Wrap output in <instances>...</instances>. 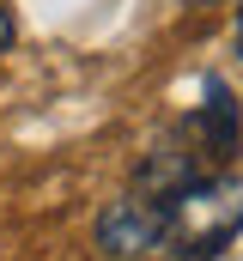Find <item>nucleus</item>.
Instances as JSON below:
<instances>
[{"mask_svg":"<svg viewBox=\"0 0 243 261\" xmlns=\"http://www.w3.org/2000/svg\"><path fill=\"white\" fill-rule=\"evenodd\" d=\"M171 237V225H164V200H152V195H121L110 200L104 213H98V249L104 255H116V261H140V255H152L158 243Z\"/></svg>","mask_w":243,"mask_h":261,"instance_id":"nucleus-2","label":"nucleus"},{"mask_svg":"<svg viewBox=\"0 0 243 261\" xmlns=\"http://www.w3.org/2000/svg\"><path fill=\"white\" fill-rule=\"evenodd\" d=\"M164 225H171V243H182L188 255H213L243 225V176H201V182H188L182 195L164 200Z\"/></svg>","mask_w":243,"mask_h":261,"instance_id":"nucleus-1","label":"nucleus"},{"mask_svg":"<svg viewBox=\"0 0 243 261\" xmlns=\"http://www.w3.org/2000/svg\"><path fill=\"white\" fill-rule=\"evenodd\" d=\"M188 182H201V164H195V152H182V146H158V152L140 164V195H152V200L182 195Z\"/></svg>","mask_w":243,"mask_h":261,"instance_id":"nucleus-3","label":"nucleus"},{"mask_svg":"<svg viewBox=\"0 0 243 261\" xmlns=\"http://www.w3.org/2000/svg\"><path fill=\"white\" fill-rule=\"evenodd\" d=\"M201 134H207V146H219V152H231L237 146V103H231V91L213 79L207 85V110H201Z\"/></svg>","mask_w":243,"mask_h":261,"instance_id":"nucleus-4","label":"nucleus"},{"mask_svg":"<svg viewBox=\"0 0 243 261\" xmlns=\"http://www.w3.org/2000/svg\"><path fill=\"white\" fill-rule=\"evenodd\" d=\"M6 43H12V18L0 12V49H6Z\"/></svg>","mask_w":243,"mask_h":261,"instance_id":"nucleus-5","label":"nucleus"},{"mask_svg":"<svg viewBox=\"0 0 243 261\" xmlns=\"http://www.w3.org/2000/svg\"><path fill=\"white\" fill-rule=\"evenodd\" d=\"M237 55H243V6H237Z\"/></svg>","mask_w":243,"mask_h":261,"instance_id":"nucleus-6","label":"nucleus"}]
</instances>
